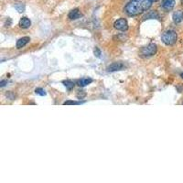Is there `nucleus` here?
I'll return each mask as SVG.
<instances>
[{"label": "nucleus", "mask_w": 183, "mask_h": 183, "mask_svg": "<svg viewBox=\"0 0 183 183\" xmlns=\"http://www.w3.org/2000/svg\"><path fill=\"white\" fill-rule=\"evenodd\" d=\"M86 96V93L84 91H78L77 93V98L78 99H83L84 97Z\"/></svg>", "instance_id": "nucleus-17"}, {"label": "nucleus", "mask_w": 183, "mask_h": 183, "mask_svg": "<svg viewBox=\"0 0 183 183\" xmlns=\"http://www.w3.org/2000/svg\"><path fill=\"white\" fill-rule=\"evenodd\" d=\"M114 26H115V28L116 30L121 31L127 30V29H128V23H127L126 19H124V18H119V19H117L115 22Z\"/></svg>", "instance_id": "nucleus-4"}, {"label": "nucleus", "mask_w": 183, "mask_h": 183, "mask_svg": "<svg viewBox=\"0 0 183 183\" xmlns=\"http://www.w3.org/2000/svg\"><path fill=\"white\" fill-rule=\"evenodd\" d=\"M92 83V79L91 78H82L81 80H79L78 81V85L79 86H81V87H84V86H86V85H88V84H90Z\"/></svg>", "instance_id": "nucleus-11"}, {"label": "nucleus", "mask_w": 183, "mask_h": 183, "mask_svg": "<svg viewBox=\"0 0 183 183\" xmlns=\"http://www.w3.org/2000/svg\"><path fill=\"white\" fill-rule=\"evenodd\" d=\"M19 26L22 29H29L31 26V21L30 18H28L27 17H23L21 18L20 21H19Z\"/></svg>", "instance_id": "nucleus-10"}, {"label": "nucleus", "mask_w": 183, "mask_h": 183, "mask_svg": "<svg viewBox=\"0 0 183 183\" xmlns=\"http://www.w3.org/2000/svg\"><path fill=\"white\" fill-rule=\"evenodd\" d=\"M15 8H16L17 11H18L19 13L25 11V6H24L23 4H16V5H15Z\"/></svg>", "instance_id": "nucleus-15"}, {"label": "nucleus", "mask_w": 183, "mask_h": 183, "mask_svg": "<svg viewBox=\"0 0 183 183\" xmlns=\"http://www.w3.org/2000/svg\"><path fill=\"white\" fill-rule=\"evenodd\" d=\"M93 53H94L95 57H97V58H100V57H101V54H102L101 51H100L98 48H95V49H94V51H93Z\"/></svg>", "instance_id": "nucleus-18"}, {"label": "nucleus", "mask_w": 183, "mask_h": 183, "mask_svg": "<svg viewBox=\"0 0 183 183\" xmlns=\"http://www.w3.org/2000/svg\"><path fill=\"white\" fill-rule=\"evenodd\" d=\"M84 102H81V101H71V100H69V101L64 102L63 104L64 105H79V104H82Z\"/></svg>", "instance_id": "nucleus-14"}, {"label": "nucleus", "mask_w": 183, "mask_h": 183, "mask_svg": "<svg viewBox=\"0 0 183 183\" xmlns=\"http://www.w3.org/2000/svg\"><path fill=\"white\" fill-rule=\"evenodd\" d=\"M176 1L175 0H162L161 3V6L164 10L166 11H169L171 10L174 6H175Z\"/></svg>", "instance_id": "nucleus-6"}, {"label": "nucleus", "mask_w": 183, "mask_h": 183, "mask_svg": "<svg viewBox=\"0 0 183 183\" xmlns=\"http://www.w3.org/2000/svg\"><path fill=\"white\" fill-rule=\"evenodd\" d=\"M62 83L64 84V86L66 87V89H67V90H69V91L72 90V89L74 88V85H75V84H74V83H73V82H71V81H70V80L64 81Z\"/></svg>", "instance_id": "nucleus-13"}, {"label": "nucleus", "mask_w": 183, "mask_h": 183, "mask_svg": "<svg viewBox=\"0 0 183 183\" xmlns=\"http://www.w3.org/2000/svg\"><path fill=\"white\" fill-rule=\"evenodd\" d=\"M157 51V45L154 44V43H150L148 44L147 47L143 48L142 51H141V54L145 57H151L153 55L156 54Z\"/></svg>", "instance_id": "nucleus-3"}, {"label": "nucleus", "mask_w": 183, "mask_h": 183, "mask_svg": "<svg viewBox=\"0 0 183 183\" xmlns=\"http://www.w3.org/2000/svg\"><path fill=\"white\" fill-rule=\"evenodd\" d=\"M6 95L7 97H9V98H10V100H14V99H15V97H16V96H15V94H14V93H12L11 92H7Z\"/></svg>", "instance_id": "nucleus-19"}, {"label": "nucleus", "mask_w": 183, "mask_h": 183, "mask_svg": "<svg viewBox=\"0 0 183 183\" xmlns=\"http://www.w3.org/2000/svg\"><path fill=\"white\" fill-rule=\"evenodd\" d=\"M6 83H7V81H6V80L1 81V82H0V87H4Z\"/></svg>", "instance_id": "nucleus-20"}, {"label": "nucleus", "mask_w": 183, "mask_h": 183, "mask_svg": "<svg viewBox=\"0 0 183 183\" xmlns=\"http://www.w3.org/2000/svg\"><path fill=\"white\" fill-rule=\"evenodd\" d=\"M150 0H130L124 6V11L129 17H136L148 11L151 6Z\"/></svg>", "instance_id": "nucleus-1"}, {"label": "nucleus", "mask_w": 183, "mask_h": 183, "mask_svg": "<svg viewBox=\"0 0 183 183\" xmlns=\"http://www.w3.org/2000/svg\"><path fill=\"white\" fill-rule=\"evenodd\" d=\"M178 39V35L174 30H167L165 31L162 36H161V40L163 41L164 44L168 46L174 45Z\"/></svg>", "instance_id": "nucleus-2"}, {"label": "nucleus", "mask_w": 183, "mask_h": 183, "mask_svg": "<svg viewBox=\"0 0 183 183\" xmlns=\"http://www.w3.org/2000/svg\"><path fill=\"white\" fill-rule=\"evenodd\" d=\"M181 77H182V78H183V73H182V74H181Z\"/></svg>", "instance_id": "nucleus-22"}, {"label": "nucleus", "mask_w": 183, "mask_h": 183, "mask_svg": "<svg viewBox=\"0 0 183 183\" xmlns=\"http://www.w3.org/2000/svg\"><path fill=\"white\" fill-rule=\"evenodd\" d=\"M83 15L82 13L80 12V9L79 8H74L72 9L71 11H70L69 15H68V18L71 19V20H75V19H78L80 18H82Z\"/></svg>", "instance_id": "nucleus-7"}, {"label": "nucleus", "mask_w": 183, "mask_h": 183, "mask_svg": "<svg viewBox=\"0 0 183 183\" xmlns=\"http://www.w3.org/2000/svg\"><path fill=\"white\" fill-rule=\"evenodd\" d=\"M172 18H173L174 23H176V24H180V23H181V22L183 20L182 10H178V11L174 12V13H173V16H172Z\"/></svg>", "instance_id": "nucleus-8"}, {"label": "nucleus", "mask_w": 183, "mask_h": 183, "mask_svg": "<svg viewBox=\"0 0 183 183\" xmlns=\"http://www.w3.org/2000/svg\"><path fill=\"white\" fill-rule=\"evenodd\" d=\"M181 2H182V4H183V0H181Z\"/></svg>", "instance_id": "nucleus-23"}, {"label": "nucleus", "mask_w": 183, "mask_h": 183, "mask_svg": "<svg viewBox=\"0 0 183 183\" xmlns=\"http://www.w3.org/2000/svg\"><path fill=\"white\" fill-rule=\"evenodd\" d=\"M35 92L37 93V94H39V95H41V96H44V95H46V92L44 89H42V88H37L36 90H35Z\"/></svg>", "instance_id": "nucleus-16"}, {"label": "nucleus", "mask_w": 183, "mask_h": 183, "mask_svg": "<svg viewBox=\"0 0 183 183\" xmlns=\"http://www.w3.org/2000/svg\"><path fill=\"white\" fill-rule=\"evenodd\" d=\"M124 68H125L124 64L121 61H118V62H114L111 65H109L107 67V71L110 72H114V71H122Z\"/></svg>", "instance_id": "nucleus-5"}, {"label": "nucleus", "mask_w": 183, "mask_h": 183, "mask_svg": "<svg viewBox=\"0 0 183 183\" xmlns=\"http://www.w3.org/2000/svg\"><path fill=\"white\" fill-rule=\"evenodd\" d=\"M154 18L159 19V15L156 11H150L144 17V20H146V19H154Z\"/></svg>", "instance_id": "nucleus-12"}, {"label": "nucleus", "mask_w": 183, "mask_h": 183, "mask_svg": "<svg viewBox=\"0 0 183 183\" xmlns=\"http://www.w3.org/2000/svg\"><path fill=\"white\" fill-rule=\"evenodd\" d=\"M150 1H152V2H156V1H158V0H150Z\"/></svg>", "instance_id": "nucleus-21"}, {"label": "nucleus", "mask_w": 183, "mask_h": 183, "mask_svg": "<svg viewBox=\"0 0 183 183\" xmlns=\"http://www.w3.org/2000/svg\"><path fill=\"white\" fill-rule=\"evenodd\" d=\"M30 37H23L21 39H19L18 41H17V49H22L23 47H25L29 42H30Z\"/></svg>", "instance_id": "nucleus-9"}]
</instances>
